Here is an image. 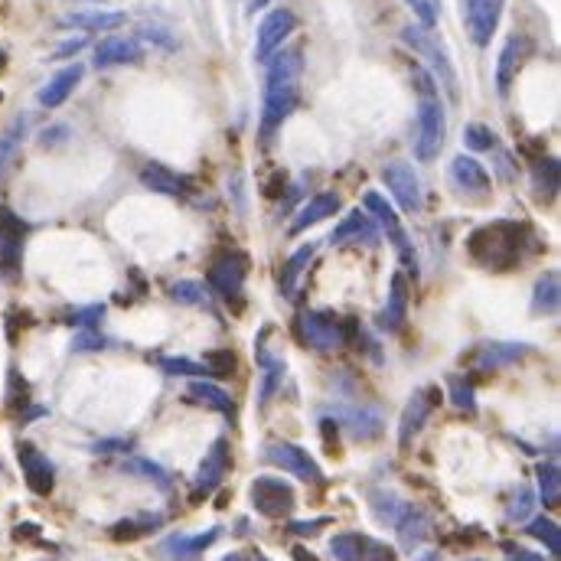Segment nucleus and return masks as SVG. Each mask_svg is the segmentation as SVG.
<instances>
[{"mask_svg":"<svg viewBox=\"0 0 561 561\" xmlns=\"http://www.w3.org/2000/svg\"><path fill=\"white\" fill-rule=\"evenodd\" d=\"M382 180L389 186V193L395 196V203L405 209V213H421V203H425V193H421V180L411 164L405 160H392V164L382 167Z\"/></svg>","mask_w":561,"mask_h":561,"instance_id":"obj_11","label":"nucleus"},{"mask_svg":"<svg viewBox=\"0 0 561 561\" xmlns=\"http://www.w3.org/2000/svg\"><path fill=\"white\" fill-rule=\"evenodd\" d=\"M222 561H261V555H245V552H232V555H226Z\"/></svg>","mask_w":561,"mask_h":561,"instance_id":"obj_54","label":"nucleus"},{"mask_svg":"<svg viewBox=\"0 0 561 561\" xmlns=\"http://www.w3.org/2000/svg\"><path fill=\"white\" fill-rule=\"evenodd\" d=\"M167 294L173 297V301L186 304V307H199V310L213 307V297H209V291L199 281H170Z\"/></svg>","mask_w":561,"mask_h":561,"instance_id":"obj_33","label":"nucleus"},{"mask_svg":"<svg viewBox=\"0 0 561 561\" xmlns=\"http://www.w3.org/2000/svg\"><path fill=\"white\" fill-rule=\"evenodd\" d=\"M529 248V226L522 222H490L467 235V255L486 271H509L526 258Z\"/></svg>","mask_w":561,"mask_h":561,"instance_id":"obj_2","label":"nucleus"},{"mask_svg":"<svg viewBox=\"0 0 561 561\" xmlns=\"http://www.w3.org/2000/svg\"><path fill=\"white\" fill-rule=\"evenodd\" d=\"M506 0H467L464 4V20H467V33L477 46H490L493 33L500 27Z\"/></svg>","mask_w":561,"mask_h":561,"instance_id":"obj_16","label":"nucleus"},{"mask_svg":"<svg viewBox=\"0 0 561 561\" xmlns=\"http://www.w3.org/2000/svg\"><path fill=\"white\" fill-rule=\"evenodd\" d=\"M506 552H509V561H545L542 555L529 552V548H516V545H506Z\"/></svg>","mask_w":561,"mask_h":561,"instance_id":"obj_51","label":"nucleus"},{"mask_svg":"<svg viewBox=\"0 0 561 561\" xmlns=\"http://www.w3.org/2000/svg\"><path fill=\"white\" fill-rule=\"evenodd\" d=\"M147 40H157V43H164V49H177V43L170 40V36H164V30H157V27H144L141 30Z\"/></svg>","mask_w":561,"mask_h":561,"instance_id":"obj_52","label":"nucleus"},{"mask_svg":"<svg viewBox=\"0 0 561 561\" xmlns=\"http://www.w3.org/2000/svg\"><path fill=\"white\" fill-rule=\"evenodd\" d=\"M415 82H418V124H415V157L421 164H431L441 154L444 134H447V118L444 105L438 95V82L431 79L428 69L415 66Z\"/></svg>","mask_w":561,"mask_h":561,"instance_id":"obj_3","label":"nucleus"},{"mask_svg":"<svg viewBox=\"0 0 561 561\" xmlns=\"http://www.w3.org/2000/svg\"><path fill=\"white\" fill-rule=\"evenodd\" d=\"M395 532H398V542H402V548L415 552V548L431 535V519L421 513V509H415L408 503L405 513L395 519Z\"/></svg>","mask_w":561,"mask_h":561,"instance_id":"obj_27","label":"nucleus"},{"mask_svg":"<svg viewBox=\"0 0 561 561\" xmlns=\"http://www.w3.org/2000/svg\"><path fill=\"white\" fill-rule=\"evenodd\" d=\"M529 56V40L526 36H509L503 53H500V62H496V89L506 98L509 89H513V79L519 76L522 62Z\"/></svg>","mask_w":561,"mask_h":561,"instance_id":"obj_20","label":"nucleus"},{"mask_svg":"<svg viewBox=\"0 0 561 561\" xmlns=\"http://www.w3.org/2000/svg\"><path fill=\"white\" fill-rule=\"evenodd\" d=\"M294 27H297V17L291 14V10H284V7L271 10V14L261 20L258 36H255V59L268 62L284 46V40L294 33Z\"/></svg>","mask_w":561,"mask_h":561,"instance_id":"obj_15","label":"nucleus"},{"mask_svg":"<svg viewBox=\"0 0 561 561\" xmlns=\"http://www.w3.org/2000/svg\"><path fill=\"white\" fill-rule=\"evenodd\" d=\"M441 405V389L438 385H425V389H418L415 395L408 398V405L402 411V421H398V447L408 451L411 438L425 428V421L431 418V411Z\"/></svg>","mask_w":561,"mask_h":561,"instance_id":"obj_12","label":"nucleus"},{"mask_svg":"<svg viewBox=\"0 0 561 561\" xmlns=\"http://www.w3.org/2000/svg\"><path fill=\"white\" fill-rule=\"evenodd\" d=\"M105 346V336L98 333V330H79V336H76V343H72V349H102Z\"/></svg>","mask_w":561,"mask_h":561,"instance_id":"obj_49","label":"nucleus"},{"mask_svg":"<svg viewBox=\"0 0 561 561\" xmlns=\"http://www.w3.org/2000/svg\"><path fill=\"white\" fill-rule=\"evenodd\" d=\"M532 186L539 199H552L558 190V160L555 157H542L532 170Z\"/></svg>","mask_w":561,"mask_h":561,"instance_id":"obj_34","label":"nucleus"},{"mask_svg":"<svg viewBox=\"0 0 561 561\" xmlns=\"http://www.w3.org/2000/svg\"><path fill=\"white\" fill-rule=\"evenodd\" d=\"M0 98H4V95H0Z\"/></svg>","mask_w":561,"mask_h":561,"instance_id":"obj_58","label":"nucleus"},{"mask_svg":"<svg viewBox=\"0 0 561 561\" xmlns=\"http://www.w3.org/2000/svg\"><path fill=\"white\" fill-rule=\"evenodd\" d=\"M539 500L555 509L561 500V477H558V464L548 460V464H539Z\"/></svg>","mask_w":561,"mask_h":561,"instance_id":"obj_36","label":"nucleus"},{"mask_svg":"<svg viewBox=\"0 0 561 561\" xmlns=\"http://www.w3.org/2000/svg\"><path fill=\"white\" fill-rule=\"evenodd\" d=\"M124 470L137 473V477H144V480H151V483H157L160 490H170V473L160 470L157 464H151V460H124Z\"/></svg>","mask_w":561,"mask_h":561,"instance_id":"obj_41","label":"nucleus"},{"mask_svg":"<svg viewBox=\"0 0 561 561\" xmlns=\"http://www.w3.org/2000/svg\"><path fill=\"white\" fill-rule=\"evenodd\" d=\"M245 274H248V258L245 252H222L206 271V281L222 301L242 310V291H245Z\"/></svg>","mask_w":561,"mask_h":561,"instance_id":"obj_5","label":"nucleus"},{"mask_svg":"<svg viewBox=\"0 0 561 561\" xmlns=\"http://www.w3.org/2000/svg\"><path fill=\"white\" fill-rule=\"evenodd\" d=\"M464 144H467V151H493L496 134L486 128V124L473 121V124H467V128H464Z\"/></svg>","mask_w":561,"mask_h":561,"instance_id":"obj_42","label":"nucleus"},{"mask_svg":"<svg viewBox=\"0 0 561 561\" xmlns=\"http://www.w3.org/2000/svg\"><path fill=\"white\" fill-rule=\"evenodd\" d=\"M558 304H561L558 271H548L535 281V288H532V314L535 317H552V314H558Z\"/></svg>","mask_w":561,"mask_h":561,"instance_id":"obj_31","label":"nucleus"},{"mask_svg":"<svg viewBox=\"0 0 561 561\" xmlns=\"http://www.w3.org/2000/svg\"><path fill=\"white\" fill-rule=\"evenodd\" d=\"M330 242L333 245H349V242H366L369 248L379 242V229H376V222L369 219V213H363V209H353L340 226L333 229L330 235Z\"/></svg>","mask_w":561,"mask_h":561,"instance_id":"obj_24","label":"nucleus"},{"mask_svg":"<svg viewBox=\"0 0 561 561\" xmlns=\"http://www.w3.org/2000/svg\"><path fill=\"white\" fill-rule=\"evenodd\" d=\"M219 535H222L219 526H213L209 532H199V535L173 532V535H167V539L157 545V558H164V561H196L209 545L219 539Z\"/></svg>","mask_w":561,"mask_h":561,"instance_id":"obj_18","label":"nucleus"},{"mask_svg":"<svg viewBox=\"0 0 561 561\" xmlns=\"http://www.w3.org/2000/svg\"><path fill=\"white\" fill-rule=\"evenodd\" d=\"M232 467V451H229V441L219 438L213 447L206 451L203 464H199V473L193 480V500H203V496H209L216 490V486L226 480V473Z\"/></svg>","mask_w":561,"mask_h":561,"instance_id":"obj_17","label":"nucleus"},{"mask_svg":"<svg viewBox=\"0 0 561 561\" xmlns=\"http://www.w3.org/2000/svg\"><path fill=\"white\" fill-rule=\"evenodd\" d=\"M124 20H128V17H124L121 10L95 7V10H76V14H69L62 23H66V27L85 30V33H111V30H118Z\"/></svg>","mask_w":561,"mask_h":561,"instance_id":"obj_28","label":"nucleus"},{"mask_svg":"<svg viewBox=\"0 0 561 561\" xmlns=\"http://www.w3.org/2000/svg\"><path fill=\"white\" fill-rule=\"evenodd\" d=\"M160 369H164L167 376H186V379H209L213 376L206 363H193V359H186V356H164L160 359Z\"/></svg>","mask_w":561,"mask_h":561,"instance_id":"obj_38","label":"nucleus"},{"mask_svg":"<svg viewBox=\"0 0 561 561\" xmlns=\"http://www.w3.org/2000/svg\"><path fill=\"white\" fill-rule=\"evenodd\" d=\"M330 552L336 561H395V548L369 539L363 532H340L330 539Z\"/></svg>","mask_w":561,"mask_h":561,"instance_id":"obj_13","label":"nucleus"},{"mask_svg":"<svg viewBox=\"0 0 561 561\" xmlns=\"http://www.w3.org/2000/svg\"><path fill=\"white\" fill-rule=\"evenodd\" d=\"M0 66H4V53H0Z\"/></svg>","mask_w":561,"mask_h":561,"instance_id":"obj_57","label":"nucleus"},{"mask_svg":"<svg viewBox=\"0 0 561 561\" xmlns=\"http://www.w3.org/2000/svg\"><path fill=\"white\" fill-rule=\"evenodd\" d=\"M23 134H27V118H17L14 128L0 134V180H4V173L10 170V164H14V157L20 151V141Z\"/></svg>","mask_w":561,"mask_h":561,"instance_id":"obj_35","label":"nucleus"},{"mask_svg":"<svg viewBox=\"0 0 561 561\" xmlns=\"http://www.w3.org/2000/svg\"><path fill=\"white\" fill-rule=\"evenodd\" d=\"M7 385H10V389H7V408L23 411V405H27V382L17 376V369L7 376Z\"/></svg>","mask_w":561,"mask_h":561,"instance_id":"obj_48","label":"nucleus"},{"mask_svg":"<svg viewBox=\"0 0 561 561\" xmlns=\"http://www.w3.org/2000/svg\"><path fill=\"white\" fill-rule=\"evenodd\" d=\"M271 0H248V14H258L261 7H268Z\"/></svg>","mask_w":561,"mask_h":561,"instance_id":"obj_56","label":"nucleus"},{"mask_svg":"<svg viewBox=\"0 0 561 561\" xmlns=\"http://www.w3.org/2000/svg\"><path fill=\"white\" fill-rule=\"evenodd\" d=\"M451 395H454V405L460 411H473V408H477V398H473V389H470L467 379L451 376Z\"/></svg>","mask_w":561,"mask_h":561,"instance_id":"obj_47","label":"nucleus"},{"mask_svg":"<svg viewBox=\"0 0 561 561\" xmlns=\"http://www.w3.org/2000/svg\"><path fill=\"white\" fill-rule=\"evenodd\" d=\"M186 398L196 405H206V408H213L219 411V415H226L235 421V402L219 389V385L213 382H203V379H190V385H186Z\"/></svg>","mask_w":561,"mask_h":561,"instance_id":"obj_30","label":"nucleus"},{"mask_svg":"<svg viewBox=\"0 0 561 561\" xmlns=\"http://www.w3.org/2000/svg\"><path fill=\"white\" fill-rule=\"evenodd\" d=\"M301 72H304L301 49H284V53H274L268 59L265 102H261V141L265 144L284 124V118L297 108V98H301Z\"/></svg>","mask_w":561,"mask_h":561,"instance_id":"obj_1","label":"nucleus"},{"mask_svg":"<svg viewBox=\"0 0 561 561\" xmlns=\"http://www.w3.org/2000/svg\"><path fill=\"white\" fill-rule=\"evenodd\" d=\"M144 49L134 36H108L95 46V66L111 69V66H128V62H141Z\"/></svg>","mask_w":561,"mask_h":561,"instance_id":"obj_21","label":"nucleus"},{"mask_svg":"<svg viewBox=\"0 0 561 561\" xmlns=\"http://www.w3.org/2000/svg\"><path fill=\"white\" fill-rule=\"evenodd\" d=\"M102 320H105V304H89V307L72 310V314H69L72 327H82V330H95Z\"/></svg>","mask_w":561,"mask_h":561,"instance_id":"obj_46","label":"nucleus"},{"mask_svg":"<svg viewBox=\"0 0 561 561\" xmlns=\"http://www.w3.org/2000/svg\"><path fill=\"white\" fill-rule=\"evenodd\" d=\"M294 561H317V555H310L304 545H297L294 548Z\"/></svg>","mask_w":561,"mask_h":561,"instance_id":"obj_55","label":"nucleus"},{"mask_svg":"<svg viewBox=\"0 0 561 561\" xmlns=\"http://www.w3.org/2000/svg\"><path fill=\"white\" fill-rule=\"evenodd\" d=\"M526 532L535 535V539H539V542H545V545H548V552H552V555L561 552V532H558V526H555V519H548V516H535V519L529 522V529H526Z\"/></svg>","mask_w":561,"mask_h":561,"instance_id":"obj_40","label":"nucleus"},{"mask_svg":"<svg viewBox=\"0 0 561 561\" xmlns=\"http://www.w3.org/2000/svg\"><path fill=\"white\" fill-rule=\"evenodd\" d=\"M532 503H535V496L526 490V486H519V490L513 493V500H509V506H506V519H509V522H522V519H529Z\"/></svg>","mask_w":561,"mask_h":561,"instance_id":"obj_45","label":"nucleus"},{"mask_svg":"<svg viewBox=\"0 0 561 561\" xmlns=\"http://www.w3.org/2000/svg\"><path fill=\"white\" fill-rule=\"evenodd\" d=\"M330 519H317V522H291V532H297V535H314V532H320L323 526H327Z\"/></svg>","mask_w":561,"mask_h":561,"instance_id":"obj_50","label":"nucleus"},{"mask_svg":"<svg viewBox=\"0 0 561 561\" xmlns=\"http://www.w3.org/2000/svg\"><path fill=\"white\" fill-rule=\"evenodd\" d=\"M369 503H372V513H376V519L379 522H392L395 526V519L405 513V500H398L395 493H389V490H379V493H372L369 496Z\"/></svg>","mask_w":561,"mask_h":561,"instance_id":"obj_39","label":"nucleus"},{"mask_svg":"<svg viewBox=\"0 0 561 561\" xmlns=\"http://www.w3.org/2000/svg\"><path fill=\"white\" fill-rule=\"evenodd\" d=\"M363 206H366L369 219H376L379 226H382V232L389 235V242L398 248V258H402V265L411 271V278H418L415 245H411L408 232H405V226H402V219H398V213H395V206H392L382 193H376V190H369V193L363 196Z\"/></svg>","mask_w":561,"mask_h":561,"instance_id":"obj_4","label":"nucleus"},{"mask_svg":"<svg viewBox=\"0 0 561 561\" xmlns=\"http://www.w3.org/2000/svg\"><path fill=\"white\" fill-rule=\"evenodd\" d=\"M82 43H85V40H72V43H66V46H62L56 56H69V53H79V49H82Z\"/></svg>","mask_w":561,"mask_h":561,"instance_id":"obj_53","label":"nucleus"},{"mask_svg":"<svg viewBox=\"0 0 561 561\" xmlns=\"http://www.w3.org/2000/svg\"><path fill=\"white\" fill-rule=\"evenodd\" d=\"M451 180L457 190H464L467 196H486L490 193V173L480 164L477 157L460 154L451 160Z\"/></svg>","mask_w":561,"mask_h":561,"instance_id":"obj_19","label":"nucleus"},{"mask_svg":"<svg viewBox=\"0 0 561 561\" xmlns=\"http://www.w3.org/2000/svg\"><path fill=\"white\" fill-rule=\"evenodd\" d=\"M336 209H340V196L336 193H320V196H314L310 199V203H304V209L301 213L294 216V222H291V235H301V232H307L310 226H317V222H323V219H330Z\"/></svg>","mask_w":561,"mask_h":561,"instance_id":"obj_29","label":"nucleus"},{"mask_svg":"<svg viewBox=\"0 0 561 561\" xmlns=\"http://www.w3.org/2000/svg\"><path fill=\"white\" fill-rule=\"evenodd\" d=\"M294 486L281 477H258L252 483V506L265 519H284L294 513Z\"/></svg>","mask_w":561,"mask_h":561,"instance_id":"obj_9","label":"nucleus"},{"mask_svg":"<svg viewBox=\"0 0 561 561\" xmlns=\"http://www.w3.org/2000/svg\"><path fill=\"white\" fill-rule=\"evenodd\" d=\"M141 183L147 186V190L154 193H164V196H173V199H186L193 196V183L180 177V173L167 170L164 164H147L141 170Z\"/></svg>","mask_w":561,"mask_h":561,"instance_id":"obj_23","label":"nucleus"},{"mask_svg":"<svg viewBox=\"0 0 561 561\" xmlns=\"http://www.w3.org/2000/svg\"><path fill=\"white\" fill-rule=\"evenodd\" d=\"M402 40L415 49L418 56H425L428 59V66H431V79L434 82H441L447 92H451V98H457V72H454V62L447 59L444 53V46L434 40L431 30L425 27H405L402 30Z\"/></svg>","mask_w":561,"mask_h":561,"instance_id":"obj_6","label":"nucleus"},{"mask_svg":"<svg viewBox=\"0 0 561 561\" xmlns=\"http://www.w3.org/2000/svg\"><path fill=\"white\" fill-rule=\"evenodd\" d=\"M17 460H20V470H23V480L36 493V496H49L56 486V467L53 460H49L40 447L30 444V441H20L17 444Z\"/></svg>","mask_w":561,"mask_h":561,"instance_id":"obj_14","label":"nucleus"},{"mask_svg":"<svg viewBox=\"0 0 561 561\" xmlns=\"http://www.w3.org/2000/svg\"><path fill=\"white\" fill-rule=\"evenodd\" d=\"M317 252V245L314 242H307V245H301L297 248V252L288 258V265H284V271H281V294H294V284H297V274L304 271V265L310 261V255Z\"/></svg>","mask_w":561,"mask_h":561,"instance_id":"obj_37","label":"nucleus"},{"mask_svg":"<svg viewBox=\"0 0 561 561\" xmlns=\"http://www.w3.org/2000/svg\"><path fill=\"white\" fill-rule=\"evenodd\" d=\"M405 317H408V284H405V274L395 271L392 274V284H389V301H385L382 314L376 317V323L382 330H402L405 327Z\"/></svg>","mask_w":561,"mask_h":561,"instance_id":"obj_22","label":"nucleus"},{"mask_svg":"<svg viewBox=\"0 0 561 561\" xmlns=\"http://www.w3.org/2000/svg\"><path fill=\"white\" fill-rule=\"evenodd\" d=\"M82 76H85V66H79V62H72V66L59 69L56 76L40 89V95H36V98H40V105L43 108H59L72 92H76V85L82 82Z\"/></svg>","mask_w":561,"mask_h":561,"instance_id":"obj_25","label":"nucleus"},{"mask_svg":"<svg viewBox=\"0 0 561 561\" xmlns=\"http://www.w3.org/2000/svg\"><path fill=\"white\" fill-rule=\"evenodd\" d=\"M30 239V226L14 209L0 203V274L17 278L23 268V245Z\"/></svg>","mask_w":561,"mask_h":561,"instance_id":"obj_7","label":"nucleus"},{"mask_svg":"<svg viewBox=\"0 0 561 561\" xmlns=\"http://www.w3.org/2000/svg\"><path fill=\"white\" fill-rule=\"evenodd\" d=\"M301 336L310 349H320V353H333V349L343 346V340H346L340 317L330 314V310H304Z\"/></svg>","mask_w":561,"mask_h":561,"instance_id":"obj_10","label":"nucleus"},{"mask_svg":"<svg viewBox=\"0 0 561 561\" xmlns=\"http://www.w3.org/2000/svg\"><path fill=\"white\" fill-rule=\"evenodd\" d=\"M160 516H144V519H131V522H118L115 529H111V535H115V539H137V535H144V532H151V529H157L160 526Z\"/></svg>","mask_w":561,"mask_h":561,"instance_id":"obj_43","label":"nucleus"},{"mask_svg":"<svg viewBox=\"0 0 561 561\" xmlns=\"http://www.w3.org/2000/svg\"><path fill=\"white\" fill-rule=\"evenodd\" d=\"M529 353H532V346L526 343H483L477 353H473V363L480 369H503V366L519 363V359Z\"/></svg>","mask_w":561,"mask_h":561,"instance_id":"obj_26","label":"nucleus"},{"mask_svg":"<svg viewBox=\"0 0 561 561\" xmlns=\"http://www.w3.org/2000/svg\"><path fill=\"white\" fill-rule=\"evenodd\" d=\"M265 460L274 467H281L284 473H291V477L304 480V483H314V486H323L327 477H323V470L314 457H310L304 447H297L291 441H271L265 447Z\"/></svg>","mask_w":561,"mask_h":561,"instance_id":"obj_8","label":"nucleus"},{"mask_svg":"<svg viewBox=\"0 0 561 561\" xmlns=\"http://www.w3.org/2000/svg\"><path fill=\"white\" fill-rule=\"evenodd\" d=\"M405 4L415 10V17H418V23L425 30L438 27V20H441V0H405Z\"/></svg>","mask_w":561,"mask_h":561,"instance_id":"obj_44","label":"nucleus"},{"mask_svg":"<svg viewBox=\"0 0 561 561\" xmlns=\"http://www.w3.org/2000/svg\"><path fill=\"white\" fill-rule=\"evenodd\" d=\"M333 418H340L346 431L353 434V438H366L372 441L376 434L382 431V418L376 415V411H363V408H336Z\"/></svg>","mask_w":561,"mask_h":561,"instance_id":"obj_32","label":"nucleus"}]
</instances>
